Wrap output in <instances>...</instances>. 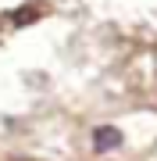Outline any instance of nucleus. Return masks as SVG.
I'll list each match as a JSON object with an SVG mask.
<instances>
[{
  "mask_svg": "<svg viewBox=\"0 0 157 161\" xmlns=\"http://www.w3.org/2000/svg\"><path fill=\"white\" fill-rule=\"evenodd\" d=\"M118 143H122V132H118L114 125H100L93 132V147L97 150H111V147H118Z\"/></svg>",
  "mask_w": 157,
  "mask_h": 161,
  "instance_id": "nucleus-1",
  "label": "nucleus"
}]
</instances>
